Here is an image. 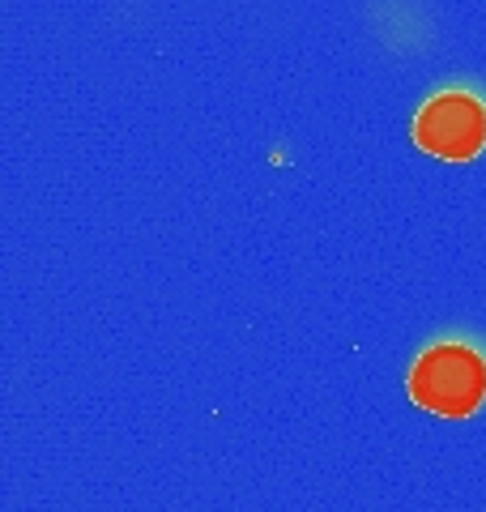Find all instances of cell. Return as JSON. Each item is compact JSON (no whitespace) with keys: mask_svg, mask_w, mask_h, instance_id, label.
<instances>
[{"mask_svg":"<svg viewBox=\"0 0 486 512\" xmlns=\"http://www.w3.org/2000/svg\"><path fill=\"white\" fill-rule=\"evenodd\" d=\"M405 393L440 419H474L486 406V342L474 333H435L405 372Z\"/></svg>","mask_w":486,"mask_h":512,"instance_id":"obj_1","label":"cell"},{"mask_svg":"<svg viewBox=\"0 0 486 512\" xmlns=\"http://www.w3.org/2000/svg\"><path fill=\"white\" fill-rule=\"evenodd\" d=\"M410 137L418 150L440 163H474L486 150V94L465 82L431 90L414 111Z\"/></svg>","mask_w":486,"mask_h":512,"instance_id":"obj_2","label":"cell"}]
</instances>
